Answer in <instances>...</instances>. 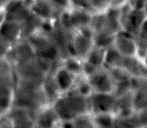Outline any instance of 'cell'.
Wrapping results in <instances>:
<instances>
[{
    "label": "cell",
    "mask_w": 147,
    "mask_h": 128,
    "mask_svg": "<svg viewBox=\"0 0 147 128\" xmlns=\"http://www.w3.org/2000/svg\"><path fill=\"white\" fill-rule=\"evenodd\" d=\"M94 32L90 26L73 31L70 41L69 56H75L82 61L86 59L94 46Z\"/></svg>",
    "instance_id": "6da1fadb"
},
{
    "label": "cell",
    "mask_w": 147,
    "mask_h": 128,
    "mask_svg": "<svg viewBox=\"0 0 147 128\" xmlns=\"http://www.w3.org/2000/svg\"><path fill=\"white\" fill-rule=\"evenodd\" d=\"M111 46L124 58H136L139 51L135 37L122 30L115 35Z\"/></svg>",
    "instance_id": "7a4b0ae2"
},
{
    "label": "cell",
    "mask_w": 147,
    "mask_h": 128,
    "mask_svg": "<svg viewBox=\"0 0 147 128\" xmlns=\"http://www.w3.org/2000/svg\"><path fill=\"white\" fill-rule=\"evenodd\" d=\"M90 114L110 113L116 115L117 98L113 94L94 92L89 98Z\"/></svg>",
    "instance_id": "3957f363"
},
{
    "label": "cell",
    "mask_w": 147,
    "mask_h": 128,
    "mask_svg": "<svg viewBox=\"0 0 147 128\" xmlns=\"http://www.w3.org/2000/svg\"><path fill=\"white\" fill-rule=\"evenodd\" d=\"M87 79L92 87L94 92L113 94L115 82L107 69L103 68L99 69L94 75Z\"/></svg>",
    "instance_id": "277c9868"
},
{
    "label": "cell",
    "mask_w": 147,
    "mask_h": 128,
    "mask_svg": "<svg viewBox=\"0 0 147 128\" xmlns=\"http://www.w3.org/2000/svg\"><path fill=\"white\" fill-rule=\"evenodd\" d=\"M51 75L61 95L71 91L74 87L76 77L64 68L61 64L52 71Z\"/></svg>",
    "instance_id": "5b68a950"
},
{
    "label": "cell",
    "mask_w": 147,
    "mask_h": 128,
    "mask_svg": "<svg viewBox=\"0 0 147 128\" xmlns=\"http://www.w3.org/2000/svg\"><path fill=\"white\" fill-rule=\"evenodd\" d=\"M63 95L75 118L90 114L89 98L82 96L73 89Z\"/></svg>",
    "instance_id": "8992f818"
},
{
    "label": "cell",
    "mask_w": 147,
    "mask_h": 128,
    "mask_svg": "<svg viewBox=\"0 0 147 128\" xmlns=\"http://www.w3.org/2000/svg\"><path fill=\"white\" fill-rule=\"evenodd\" d=\"M0 34L11 46L22 38L21 23L17 20L7 18L0 27Z\"/></svg>",
    "instance_id": "52a82bcc"
},
{
    "label": "cell",
    "mask_w": 147,
    "mask_h": 128,
    "mask_svg": "<svg viewBox=\"0 0 147 128\" xmlns=\"http://www.w3.org/2000/svg\"><path fill=\"white\" fill-rule=\"evenodd\" d=\"M30 10L42 21H55L59 15L49 0H34Z\"/></svg>",
    "instance_id": "ba28073f"
},
{
    "label": "cell",
    "mask_w": 147,
    "mask_h": 128,
    "mask_svg": "<svg viewBox=\"0 0 147 128\" xmlns=\"http://www.w3.org/2000/svg\"><path fill=\"white\" fill-rule=\"evenodd\" d=\"M124 57L120 55L115 49L110 46L107 48L105 51L104 59V68L111 69L115 68H122Z\"/></svg>",
    "instance_id": "9c48e42d"
},
{
    "label": "cell",
    "mask_w": 147,
    "mask_h": 128,
    "mask_svg": "<svg viewBox=\"0 0 147 128\" xmlns=\"http://www.w3.org/2000/svg\"><path fill=\"white\" fill-rule=\"evenodd\" d=\"M61 65L76 78L82 75V61L73 56H67L61 59Z\"/></svg>",
    "instance_id": "30bf717a"
},
{
    "label": "cell",
    "mask_w": 147,
    "mask_h": 128,
    "mask_svg": "<svg viewBox=\"0 0 147 128\" xmlns=\"http://www.w3.org/2000/svg\"><path fill=\"white\" fill-rule=\"evenodd\" d=\"M107 48H102L94 45L85 61L92 64L98 68H104V59Z\"/></svg>",
    "instance_id": "8fae6325"
},
{
    "label": "cell",
    "mask_w": 147,
    "mask_h": 128,
    "mask_svg": "<svg viewBox=\"0 0 147 128\" xmlns=\"http://www.w3.org/2000/svg\"><path fill=\"white\" fill-rule=\"evenodd\" d=\"M73 89L82 96L89 98L94 93L92 87L84 76L76 78Z\"/></svg>",
    "instance_id": "7c38bea8"
},
{
    "label": "cell",
    "mask_w": 147,
    "mask_h": 128,
    "mask_svg": "<svg viewBox=\"0 0 147 128\" xmlns=\"http://www.w3.org/2000/svg\"><path fill=\"white\" fill-rule=\"evenodd\" d=\"M133 106L135 112L146 110V90L133 91Z\"/></svg>",
    "instance_id": "4fadbf2b"
},
{
    "label": "cell",
    "mask_w": 147,
    "mask_h": 128,
    "mask_svg": "<svg viewBox=\"0 0 147 128\" xmlns=\"http://www.w3.org/2000/svg\"><path fill=\"white\" fill-rule=\"evenodd\" d=\"M53 7L59 13L67 11L71 8V0H49Z\"/></svg>",
    "instance_id": "5bb4252c"
},
{
    "label": "cell",
    "mask_w": 147,
    "mask_h": 128,
    "mask_svg": "<svg viewBox=\"0 0 147 128\" xmlns=\"http://www.w3.org/2000/svg\"><path fill=\"white\" fill-rule=\"evenodd\" d=\"M100 69L101 68H97L96 66L92 65L86 61H82V75L85 78H88L92 76Z\"/></svg>",
    "instance_id": "9a60e30c"
},
{
    "label": "cell",
    "mask_w": 147,
    "mask_h": 128,
    "mask_svg": "<svg viewBox=\"0 0 147 128\" xmlns=\"http://www.w3.org/2000/svg\"><path fill=\"white\" fill-rule=\"evenodd\" d=\"M128 0H109L110 8L120 9L128 3Z\"/></svg>",
    "instance_id": "2e32d148"
},
{
    "label": "cell",
    "mask_w": 147,
    "mask_h": 128,
    "mask_svg": "<svg viewBox=\"0 0 147 128\" xmlns=\"http://www.w3.org/2000/svg\"><path fill=\"white\" fill-rule=\"evenodd\" d=\"M128 1H133V0H128Z\"/></svg>",
    "instance_id": "e0dca14e"
}]
</instances>
